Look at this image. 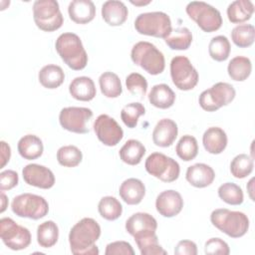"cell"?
<instances>
[{"label": "cell", "mask_w": 255, "mask_h": 255, "mask_svg": "<svg viewBox=\"0 0 255 255\" xmlns=\"http://www.w3.org/2000/svg\"><path fill=\"white\" fill-rule=\"evenodd\" d=\"M100 224L91 217H84L70 230L69 244L75 255H98L100 253L96 242L101 236Z\"/></svg>", "instance_id": "6da1fadb"}, {"label": "cell", "mask_w": 255, "mask_h": 255, "mask_svg": "<svg viewBox=\"0 0 255 255\" xmlns=\"http://www.w3.org/2000/svg\"><path fill=\"white\" fill-rule=\"evenodd\" d=\"M55 48L62 61L72 70L80 71L88 64V54L81 38L71 32L61 34L55 43Z\"/></svg>", "instance_id": "7a4b0ae2"}, {"label": "cell", "mask_w": 255, "mask_h": 255, "mask_svg": "<svg viewBox=\"0 0 255 255\" xmlns=\"http://www.w3.org/2000/svg\"><path fill=\"white\" fill-rule=\"evenodd\" d=\"M210 221L218 230L231 238L244 236L249 229V218L241 211L217 208L210 214Z\"/></svg>", "instance_id": "3957f363"}, {"label": "cell", "mask_w": 255, "mask_h": 255, "mask_svg": "<svg viewBox=\"0 0 255 255\" xmlns=\"http://www.w3.org/2000/svg\"><path fill=\"white\" fill-rule=\"evenodd\" d=\"M130 58L134 65L139 66L149 75L156 76L164 71V56L152 43L140 41L134 44L130 51Z\"/></svg>", "instance_id": "277c9868"}, {"label": "cell", "mask_w": 255, "mask_h": 255, "mask_svg": "<svg viewBox=\"0 0 255 255\" xmlns=\"http://www.w3.org/2000/svg\"><path fill=\"white\" fill-rule=\"evenodd\" d=\"M134 29L140 35L165 39L171 32V20L161 11L140 13L134 20Z\"/></svg>", "instance_id": "5b68a950"}, {"label": "cell", "mask_w": 255, "mask_h": 255, "mask_svg": "<svg viewBox=\"0 0 255 255\" xmlns=\"http://www.w3.org/2000/svg\"><path fill=\"white\" fill-rule=\"evenodd\" d=\"M33 19L36 26L45 32H54L64 23V17L56 0H36L33 3Z\"/></svg>", "instance_id": "8992f818"}, {"label": "cell", "mask_w": 255, "mask_h": 255, "mask_svg": "<svg viewBox=\"0 0 255 255\" xmlns=\"http://www.w3.org/2000/svg\"><path fill=\"white\" fill-rule=\"evenodd\" d=\"M185 11L203 32L211 33L222 26V17L219 10L206 2L191 1L186 5Z\"/></svg>", "instance_id": "52a82bcc"}, {"label": "cell", "mask_w": 255, "mask_h": 255, "mask_svg": "<svg viewBox=\"0 0 255 255\" xmlns=\"http://www.w3.org/2000/svg\"><path fill=\"white\" fill-rule=\"evenodd\" d=\"M11 209L19 217L38 220L48 214L49 204L43 196L34 193H22L13 198Z\"/></svg>", "instance_id": "ba28073f"}, {"label": "cell", "mask_w": 255, "mask_h": 255, "mask_svg": "<svg viewBox=\"0 0 255 255\" xmlns=\"http://www.w3.org/2000/svg\"><path fill=\"white\" fill-rule=\"evenodd\" d=\"M145 170L163 182H173L179 177L178 162L161 152H153L147 156L144 163Z\"/></svg>", "instance_id": "9c48e42d"}, {"label": "cell", "mask_w": 255, "mask_h": 255, "mask_svg": "<svg viewBox=\"0 0 255 255\" xmlns=\"http://www.w3.org/2000/svg\"><path fill=\"white\" fill-rule=\"evenodd\" d=\"M236 92L231 84L218 82L200 94L198 103L204 111L215 112L229 105L234 100Z\"/></svg>", "instance_id": "30bf717a"}, {"label": "cell", "mask_w": 255, "mask_h": 255, "mask_svg": "<svg viewBox=\"0 0 255 255\" xmlns=\"http://www.w3.org/2000/svg\"><path fill=\"white\" fill-rule=\"evenodd\" d=\"M170 77L173 85L180 91H190L198 83V72L185 56H175L170 62Z\"/></svg>", "instance_id": "8fae6325"}, {"label": "cell", "mask_w": 255, "mask_h": 255, "mask_svg": "<svg viewBox=\"0 0 255 255\" xmlns=\"http://www.w3.org/2000/svg\"><path fill=\"white\" fill-rule=\"evenodd\" d=\"M0 237L3 243L14 251L26 249L32 239L29 229L17 224L10 217L0 219Z\"/></svg>", "instance_id": "7c38bea8"}, {"label": "cell", "mask_w": 255, "mask_h": 255, "mask_svg": "<svg viewBox=\"0 0 255 255\" xmlns=\"http://www.w3.org/2000/svg\"><path fill=\"white\" fill-rule=\"evenodd\" d=\"M93 117V111L84 107H67L61 110L59 114V123L61 127L75 133H88L90 131L87 124Z\"/></svg>", "instance_id": "4fadbf2b"}, {"label": "cell", "mask_w": 255, "mask_h": 255, "mask_svg": "<svg viewBox=\"0 0 255 255\" xmlns=\"http://www.w3.org/2000/svg\"><path fill=\"white\" fill-rule=\"evenodd\" d=\"M156 219L146 212H136L126 221V230L134 238L135 243L156 236Z\"/></svg>", "instance_id": "5bb4252c"}, {"label": "cell", "mask_w": 255, "mask_h": 255, "mask_svg": "<svg viewBox=\"0 0 255 255\" xmlns=\"http://www.w3.org/2000/svg\"><path fill=\"white\" fill-rule=\"evenodd\" d=\"M93 128L98 139L107 146L117 145L124 137L121 126L107 114H102L95 120Z\"/></svg>", "instance_id": "9a60e30c"}, {"label": "cell", "mask_w": 255, "mask_h": 255, "mask_svg": "<svg viewBox=\"0 0 255 255\" xmlns=\"http://www.w3.org/2000/svg\"><path fill=\"white\" fill-rule=\"evenodd\" d=\"M22 176L27 184L42 189H49L55 184V175L53 171L38 163L25 165L22 169Z\"/></svg>", "instance_id": "2e32d148"}, {"label": "cell", "mask_w": 255, "mask_h": 255, "mask_svg": "<svg viewBox=\"0 0 255 255\" xmlns=\"http://www.w3.org/2000/svg\"><path fill=\"white\" fill-rule=\"evenodd\" d=\"M183 204L181 194L172 189L160 192L155 199L156 211L166 218H171L179 214L183 208Z\"/></svg>", "instance_id": "e0dca14e"}, {"label": "cell", "mask_w": 255, "mask_h": 255, "mask_svg": "<svg viewBox=\"0 0 255 255\" xmlns=\"http://www.w3.org/2000/svg\"><path fill=\"white\" fill-rule=\"evenodd\" d=\"M178 134V128L174 121L170 119H161L155 125L152 130V141L156 146H170Z\"/></svg>", "instance_id": "ac0fdd59"}, {"label": "cell", "mask_w": 255, "mask_h": 255, "mask_svg": "<svg viewBox=\"0 0 255 255\" xmlns=\"http://www.w3.org/2000/svg\"><path fill=\"white\" fill-rule=\"evenodd\" d=\"M185 178L192 186L204 188L214 181L215 172L210 165L198 162L187 167Z\"/></svg>", "instance_id": "d6986e66"}, {"label": "cell", "mask_w": 255, "mask_h": 255, "mask_svg": "<svg viewBox=\"0 0 255 255\" xmlns=\"http://www.w3.org/2000/svg\"><path fill=\"white\" fill-rule=\"evenodd\" d=\"M102 17L110 26L123 25L128 16V10L126 4L119 0H109L102 5Z\"/></svg>", "instance_id": "ffe728a7"}, {"label": "cell", "mask_w": 255, "mask_h": 255, "mask_svg": "<svg viewBox=\"0 0 255 255\" xmlns=\"http://www.w3.org/2000/svg\"><path fill=\"white\" fill-rule=\"evenodd\" d=\"M70 19L77 24H88L96 16V6L91 0H73L68 6Z\"/></svg>", "instance_id": "44dd1931"}, {"label": "cell", "mask_w": 255, "mask_h": 255, "mask_svg": "<svg viewBox=\"0 0 255 255\" xmlns=\"http://www.w3.org/2000/svg\"><path fill=\"white\" fill-rule=\"evenodd\" d=\"M119 193L127 204L136 205L141 202L145 195V186L140 179L130 177L123 181Z\"/></svg>", "instance_id": "7402d4cb"}, {"label": "cell", "mask_w": 255, "mask_h": 255, "mask_svg": "<svg viewBox=\"0 0 255 255\" xmlns=\"http://www.w3.org/2000/svg\"><path fill=\"white\" fill-rule=\"evenodd\" d=\"M227 134L219 127L208 128L202 135V143L205 150L211 154L221 153L227 146Z\"/></svg>", "instance_id": "603a6c76"}, {"label": "cell", "mask_w": 255, "mask_h": 255, "mask_svg": "<svg viewBox=\"0 0 255 255\" xmlns=\"http://www.w3.org/2000/svg\"><path fill=\"white\" fill-rule=\"evenodd\" d=\"M69 93L75 100L89 102L96 97L97 90L94 81L90 77L81 76L72 80L69 85Z\"/></svg>", "instance_id": "cb8c5ba5"}, {"label": "cell", "mask_w": 255, "mask_h": 255, "mask_svg": "<svg viewBox=\"0 0 255 255\" xmlns=\"http://www.w3.org/2000/svg\"><path fill=\"white\" fill-rule=\"evenodd\" d=\"M17 149L23 158L27 160H33L37 159L43 154L44 145L41 138L37 135L26 134L19 139Z\"/></svg>", "instance_id": "d4e9b609"}, {"label": "cell", "mask_w": 255, "mask_h": 255, "mask_svg": "<svg viewBox=\"0 0 255 255\" xmlns=\"http://www.w3.org/2000/svg\"><path fill=\"white\" fill-rule=\"evenodd\" d=\"M149 103L157 109H168L175 102V94L166 84L154 85L148 94Z\"/></svg>", "instance_id": "484cf974"}, {"label": "cell", "mask_w": 255, "mask_h": 255, "mask_svg": "<svg viewBox=\"0 0 255 255\" xmlns=\"http://www.w3.org/2000/svg\"><path fill=\"white\" fill-rule=\"evenodd\" d=\"M228 20L233 24H240L251 19L254 13V5L249 0H235L226 10Z\"/></svg>", "instance_id": "4316f807"}, {"label": "cell", "mask_w": 255, "mask_h": 255, "mask_svg": "<svg viewBox=\"0 0 255 255\" xmlns=\"http://www.w3.org/2000/svg\"><path fill=\"white\" fill-rule=\"evenodd\" d=\"M38 80L40 84L49 90L59 88L65 81V73L63 69L54 64L44 66L38 74Z\"/></svg>", "instance_id": "83f0119b"}, {"label": "cell", "mask_w": 255, "mask_h": 255, "mask_svg": "<svg viewBox=\"0 0 255 255\" xmlns=\"http://www.w3.org/2000/svg\"><path fill=\"white\" fill-rule=\"evenodd\" d=\"M121 159L128 165L138 164L145 154L144 145L137 139H128L119 151Z\"/></svg>", "instance_id": "f1b7e54d"}, {"label": "cell", "mask_w": 255, "mask_h": 255, "mask_svg": "<svg viewBox=\"0 0 255 255\" xmlns=\"http://www.w3.org/2000/svg\"><path fill=\"white\" fill-rule=\"evenodd\" d=\"M252 72V63L249 58L244 56H236L231 59L227 66L228 76L236 82L247 80Z\"/></svg>", "instance_id": "f546056e"}, {"label": "cell", "mask_w": 255, "mask_h": 255, "mask_svg": "<svg viewBox=\"0 0 255 255\" xmlns=\"http://www.w3.org/2000/svg\"><path fill=\"white\" fill-rule=\"evenodd\" d=\"M59 239V227L53 220L45 221L37 227V242L43 248L53 247Z\"/></svg>", "instance_id": "4dcf8cb0"}, {"label": "cell", "mask_w": 255, "mask_h": 255, "mask_svg": "<svg viewBox=\"0 0 255 255\" xmlns=\"http://www.w3.org/2000/svg\"><path fill=\"white\" fill-rule=\"evenodd\" d=\"M164 42L171 50H187L192 43V34L188 28L178 27L171 30Z\"/></svg>", "instance_id": "1f68e13d"}, {"label": "cell", "mask_w": 255, "mask_h": 255, "mask_svg": "<svg viewBox=\"0 0 255 255\" xmlns=\"http://www.w3.org/2000/svg\"><path fill=\"white\" fill-rule=\"evenodd\" d=\"M102 94L110 99L118 98L123 93V87L119 76L113 72H105L99 78Z\"/></svg>", "instance_id": "d6a6232c"}, {"label": "cell", "mask_w": 255, "mask_h": 255, "mask_svg": "<svg viewBox=\"0 0 255 255\" xmlns=\"http://www.w3.org/2000/svg\"><path fill=\"white\" fill-rule=\"evenodd\" d=\"M231 46L228 38L223 35L213 37L208 45V53L211 59L217 62L226 61L230 55Z\"/></svg>", "instance_id": "836d02e7"}, {"label": "cell", "mask_w": 255, "mask_h": 255, "mask_svg": "<svg viewBox=\"0 0 255 255\" xmlns=\"http://www.w3.org/2000/svg\"><path fill=\"white\" fill-rule=\"evenodd\" d=\"M100 215L109 221L117 220L123 213L122 203L114 196H104L98 204Z\"/></svg>", "instance_id": "e575fe53"}, {"label": "cell", "mask_w": 255, "mask_h": 255, "mask_svg": "<svg viewBox=\"0 0 255 255\" xmlns=\"http://www.w3.org/2000/svg\"><path fill=\"white\" fill-rule=\"evenodd\" d=\"M231 40L239 48L250 47L255 40V29L251 24H239L231 31Z\"/></svg>", "instance_id": "d590c367"}, {"label": "cell", "mask_w": 255, "mask_h": 255, "mask_svg": "<svg viewBox=\"0 0 255 255\" xmlns=\"http://www.w3.org/2000/svg\"><path fill=\"white\" fill-rule=\"evenodd\" d=\"M175 151L177 156L183 161L194 159L198 153V143L196 138L190 134L182 135L175 146Z\"/></svg>", "instance_id": "8d00e7d4"}, {"label": "cell", "mask_w": 255, "mask_h": 255, "mask_svg": "<svg viewBox=\"0 0 255 255\" xmlns=\"http://www.w3.org/2000/svg\"><path fill=\"white\" fill-rule=\"evenodd\" d=\"M83 159V153L76 145H63L57 151L58 162L65 167H76Z\"/></svg>", "instance_id": "74e56055"}, {"label": "cell", "mask_w": 255, "mask_h": 255, "mask_svg": "<svg viewBox=\"0 0 255 255\" xmlns=\"http://www.w3.org/2000/svg\"><path fill=\"white\" fill-rule=\"evenodd\" d=\"M254 167V161L246 153L237 154L230 162V172L238 179H242L251 174Z\"/></svg>", "instance_id": "f35d334b"}, {"label": "cell", "mask_w": 255, "mask_h": 255, "mask_svg": "<svg viewBox=\"0 0 255 255\" xmlns=\"http://www.w3.org/2000/svg\"><path fill=\"white\" fill-rule=\"evenodd\" d=\"M219 198L230 205H240L244 200L242 188L233 182H225L218 187Z\"/></svg>", "instance_id": "ab89813d"}, {"label": "cell", "mask_w": 255, "mask_h": 255, "mask_svg": "<svg viewBox=\"0 0 255 255\" xmlns=\"http://www.w3.org/2000/svg\"><path fill=\"white\" fill-rule=\"evenodd\" d=\"M145 114V108L140 103H129L126 105L121 111V119L123 123L129 128L137 126L139 117Z\"/></svg>", "instance_id": "60d3db41"}, {"label": "cell", "mask_w": 255, "mask_h": 255, "mask_svg": "<svg viewBox=\"0 0 255 255\" xmlns=\"http://www.w3.org/2000/svg\"><path fill=\"white\" fill-rule=\"evenodd\" d=\"M126 86L131 95L136 96L139 99H143L146 95L147 81L142 75L138 73L129 74L126 78Z\"/></svg>", "instance_id": "b9f144b4"}, {"label": "cell", "mask_w": 255, "mask_h": 255, "mask_svg": "<svg viewBox=\"0 0 255 255\" xmlns=\"http://www.w3.org/2000/svg\"><path fill=\"white\" fill-rule=\"evenodd\" d=\"M141 255H166L167 252L158 243L157 235L136 243Z\"/></svg>", "instance_id": "7bdbcfd3"}, {"label": "cell", "mask_w": 255, "mask_h": 255, "mask_svg": "<svg viewBox=\"0 0 255 255\" xmlns=\"http://www.w3.org/2000/svg\"><path fill=\"white\" fill-rule=\"evenodd\" d=\"M204 253L206 255H228L230 249L224 240L219 237H214L205 242Z\"/></svg>", "instance_id": "ee69618b"}, {"label": "cell", "mask_w": 255, "mask_h": 255, "mask_svg": "<svg viewBox=\"0 0 255 255\" xmlns=\"http://www.w3.org/2000/svg\"><path fill=\"white\" fill-rule=\"evenodd\" d=\"M106 255H133L132 246L127 241H114L106 246Z\"/></svg>", "instance_id": "f6af8a7d"}, {"label": "cell", "mask_w": 255, "mask_h": 255, "mask_svg": "<svg viewBox=\"0 0 255 255\" xmlns=\"http://www.w3.org/2000/svg\"><path fill=\"white\" fill-rule=\"evenodd\" d=\"M18 173L12 169H6L0 172V190H11L18 185Z\"/></svg>", "instance_id": "bcb514c9"}, {"label": "cell", "mask_w": 255, "mask_h": 255, "mask_svg": "<svg viewBox=\"0 0 255 255\" xmlns=\"http://www.w3.org/2000/svg\"><path fill=\"white\" fill-rule=\"evenodd\" d=\"M175 255H196L197 246L191 240H181L174 248Z\"/></svg>", "instance_id": "7dc6e473"}, {"label": "cell", "mask_w": 255, "mask_h": 255, "mask_svg": "<svg viewBox=\"0 0 255 255\" xmlns=\"http://www.w3.org/2000/svg\"><path fill=\"white\" fill-rule=\"evenodd\" d=\"M1 165L0 168H3L10 160L11 157V147L10 145L4 141L1 140Z\"/></svg>", "instance_id": "c3c4849f"}, {"label": "cell", "mask_w": 255, "mask_h": 255, "mask_svg": "<svg viewBox=\"0 0 255 255\" xmlns=\"http://www.w3.org/2000/svg\"><path fill=\"white\" fill-rule=\"evenodd\" d=\"M0 198H1V209H0V212L3 213L6 210L7 206H8V199H7V196L4 194L3 191H1V197Z\"/></svg>", "instance_id": "681fc988"}, {"label": "cell", "mask_w": 255, "mask_h": 255, "mask_svg": "<svg viewBox=\"0 0 255 255\" xmlns=\"http://www.w3.org/2000/svg\"><path fill=\"white\" fill-rule=\"evenodd\" d=\"M130 3L131 4H133V5H136V6H139V5H146V4H149L150 3V1H146V2H134V1H130Z\"/></svg>", "instance_id": "f907efd6"}]
</instances>
